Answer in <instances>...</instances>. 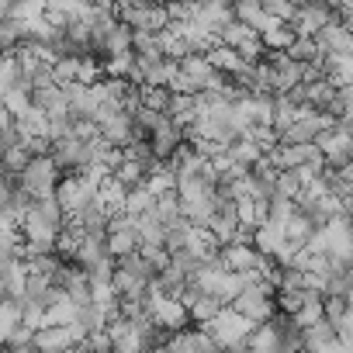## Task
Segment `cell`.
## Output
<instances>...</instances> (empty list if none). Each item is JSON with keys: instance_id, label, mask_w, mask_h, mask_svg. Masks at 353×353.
Here are the masks:
<instances>
[{"instance_id": "5b68a950", "label": "cell", "mask_w": 353, "mask_h": 353, "mask_svg": "<svg viewBox=\"0 0 353 353\" xmlns=\"http://www.w3.org/2000/svg\"><path fill=\"white\" fill-rule=\"evenodd\" d=\"M315 145L322 149V156H325L329 166H346V163H353V132L343 128L339 121H336L332 128L319 132V135H315Z\"/></svg>"}, {"instance_id": "7c38bea8", "label": "cell", "mask_w": 353, "mask_h": 353, "mask_svg": "<svg viewBox=\"0 0 353 353\" xmlns=\"http://www.w3.org/2000/svg\"><path fill=\"white\" fill-rule=\"evenodd\" d=\"M181 70L194 80L198 90H205L208 80H212V73H215V63L208 59V52H188V56L181 59Z\"/></svg>"}, {"instance_id": "83f0119b", "label": "cell", "mask_w": 353, "mask_h": 353, "mask_svg": "<svg viewBox=\"0 0 353 353\" xmlns=\"http://www.w3.org/2000/svg\"><path fill=\"white\" fill-rule=\"evenodd\" d=\"M308 294H312V288H305V291H277V308L288 312V315H294L308 301Z\"/></svg>"}, {"instance_id": "7402d4cb", "label": "cell", "mask_w": 353, "mask_h": 353, "mask_svg": "<svg viewBox=\"0 0 353 353\" xmlns=\"http://www.w3.org/2000/svg\"><path fill=\"white\" fill-rule=\"evenodd\" d=\"M260 32L253 28V25H246V21H239V18H232L222 32H219V42H225V46H243V42H250V39H256Z\"/></svg>"}, {"instance_id": "4dcf8cb0", "label": "cell", "mask_w": 353, "mask_h": 353, "mask_svg": "<svg viewBox=\"0 0 353 353\" xmlns=\"http://www.w3.org/2000/svg\"><path fill=\"white\" fill-rule=\"evenodd\" d=\"M350 225H353V215H350Z\"/></svg>"}, {"instance_id": "44dd1931", "label": "cell", "mask_w": 353, "mask_h": 353, "mask_svg": "<svg viewBox=\"0 0 353 353\" xmlns=\"http://www.w3.org/2000/svg\"><path fill=\"white\" fill-rule=\"evenodd\" d=\"M97 198H101V201H104V205H108L111 212H125V198H128V188H125V184L118 181V176L111 173L108 181L101 184V194H97Z\"/></svg>"}, {"instance_id": "52a82bcc", "label": "cell", "mask_w": 353, "mask_h": 353, "mask_svg": "<svg viewBox=\"0 0 353 353\" xmlns=\"http://www.w3.org/2000/svg\"><path fill=\"white\" fill-rule=\"evenodd\" d=\"M325 239H329V256L353 260V225H350V215L329 219L325 222Z\"/></svg>"}, {"instance_id": "d4e9b609", "label": "cell", "mask_w": 353, "mask_h": 353, "mask_svg": "<svg viewBox=\"0 0 353 353\" xmlns=\"http://www.w3.org/2000/svg\"><path fill=\"white\" fill-rule=\"evenodd\" d=\"M52 70H56V80H59V83H73V80H80V73H83V56H59V59L52 63Z\"/></svg>"}, {"instance_id": "3957f363", "label": "cell", "mask_w": 353, "mask_h": 353, "mask_svg": "<svg viewBox=\"0 0 353 353\" xmlns=\"http://www.w3.org/2000/svg\"><path fill=\"white\" fill-rule=\"evenodd\" d=\"M97 194H101V184H94L90 176H83V173H63V181L56 188V198L63 201L66 215L83 212L90 201H97Z\"/></svg>"}, {"instance_id": "277c9868", "label": "cell", "mask_w": 353, "mask_h": 353, "mask_svg": "<svg viewBox=\"0 0 353 353\" xmlns=\"http://www.w3.org/2000/svg\"><path fill=\"white\" fill-rule=\"evenodd\" d=\"M343 14L329 4V0H322V4H312V0H301L298 4V11L291 14V28L298 32V35H319L325 25H332V21H339Z\"/></svg>"}, {"instance_id": "e0dca14e", "label": "cell", "mask_w": 353, "mask_h": 353, "mask_svg": "<svg viewBox=\"0 0 353 353\" xmlns=\"http://www.w3.org/2000/svg\"><path fill=\"white\" fill-rule=\"evenodd\" d=\"M114 176L125 184V188H139V184H145L149 181V170L142 166V159H135V156H128L125 152V159L114 166Z\"/></svg>"}, {"instance_id": "9c48e42d", "label": "cell", "mask_w": 353, "mask_h": 353, "mask_svg": "<svg viewBox=\"0 0 353 353\" xmlns=\"http://www.w3.org/2000/svg\"><path fill=\"white\" fill-rule=\"evenodd\" d=\"M35 346L39 353H63V350H77V339L70 325H42L35 332Z\"/></svg>"}, {"instance_id": "f546056e", "label": "cell", "mask_w": 353, "mask_h": 353, "mask_svg": "<svg viewBox=\"0 0 353 353\" xmlns=\"http://www.w3.org/2000/svg\"><path fill=\"white\" fill-rule=\"evenodd\" d=\"M4 4H18V0H4Z\"/></svg>"}, {"instance_id": "d6986e66", "label": "cell", "mask_w": 353, "mask_h": 353, "mask_svg": "<svg viewBox=\"0 0 353 353\" xmlns=\"http://www.w3.org/2000/svg\"><path fill=\"white\" fill-rule=\"evenodd\" d=\"M284 232H288V239H294V243H308V236L315 232V222H312V215L305 212V208H298L288 222H284Z\"/></svg>"}, {"instance_id": "f1b7e54d", "label": "cell", "mask_w": 353, "mask_h": 353, "mask_svg": "<svg viewBox=\"0 0 353 353\" xmlns=\"http://www.w3.org/2000/svg\"><path fill=\"white\" fill-rule=\"evenodd\" d=\"M329 4H332L339 14H353V0H329Z\"/></svg>"}, {"instance_id": "30bf717a", "label": "cell", "mask_w": 353, "mask_h": 353, "mask_svg": "<svg viewBox=\"0 0 353 353\" xmlns=\"http://www.w3.org/2000/svg\"><path fill=\"white\" fill-rule=\"evenodd\" d=\"M208 59L215 63V70H222V73H229V77H236V73H243V70L253 66L236 46H225V42H215V46L208 49Z\"/></svg>"}, {"instance_id": "2e32d148", "label": "cell", "mask_w": 353, "mask_h": 353, "mask_svg": "<svg viewBox=\"0 0 353 353\" xmlns=\"http://www.w3.org/2000/svg\"><path fill=\"white\" fill-rule=\"evenodd\" d=\"M236 18L246 21V25H253L256 32H263L274 21V14L263 8V0H236Z\"/></svg>"}, {"instance_id": "603a6c76", "label": "cell", "mask_w": 353, "mask_h": 353, "mask_svg": "<svg viewBox=\"0 0 353 353\" xmlns=\"http://www.w3.org/2000/svg\"><path fill=\"white\" fill-rule=\"evenodd\" d=\"M288 56L298 59V63H319V59H322L319 39H312V35H298V39L288 46Z\"/></svg>"}, {"instance_id": "8992f818", "label": "cell", "mask_w": 353, "mask_h": 353, "mask_svg": "<svg viewBox=\"0 0 353 353\" xmlns=\"http://www.w3.org/2000/svg\"><path fill=\"white\" fill-rule=\"evenodd\" d=\"M222 260L229 270H243V274H260L263 267V253L256 250V243H229L222 246Z\"/></svg>"}, {"instance_id": "5bb4252c", "label": "cell", "mask_w": 353, "mask_h": 353, "mask_svg": "<svg viewBox=\"0 0 353 353\" xmlns=\"http://www.w3.org/2000/svg\"><path fill=\"white\" fill-rule=\"evenodd\" d=\"M229 156H232V159H236L239 166L253 170V166H256V163H260V159L267 156V149H263V145H260V142H256L253 135H239V139H236V142L229 145Z\"/></svg>"}, {"instance_id": "8fae6325", "label": "cell", "mask_w": 353, "mask_h": 353, "mask_svg": "<svg viewBox=\"0 0 353 353\" xmlns=\"http://www.w3.org/2000/svg\"><path fill=\"white\" fill-rule=\"evenodd\" d=\"M101 132H104V139H111L114 145L128 149V145L135 142V118H132L128 111H118V114H111L108 121H101Z\"/></svg>"}, {"instance_id": "7a4b0ae2", "label": "cell", "mask_w": 353, "mask_h": 353, "mask_svg": "<svg viewBox=\"0 0 353 353\" xmlns=\"http://www.w3.org/2000/svg\"><path fill=\"white\" fill-rule=\"evenodd\" d=\"M59 181H63V166L56 163V156H52V152H35V156H32V163L21 170V184H25L35 198L56 194Z\"/></svg>"}, {"instance_id": "ac0fdd59", "label": "cell", "mask_w": 353, "mask_h": 353, "mask_svg": "<svg viewBox=\"0 0 353 353\" xmlns=\"http://www.w3.org/2000/svg\"><path fill=\"white\" fill-rule=\"evenodd\" d=\"M156 208V194L145 188V184H139V188H128V198H125V212L128 215H145V212H152Z\"/></svg>"}, {"instance_id": "9a60e30c", "label": "cell", "mask_w": 353, "mask_h": 353, "mask_svg": "<svg viewBox=\"0 0 353 353\" xmlns=\"http://www.w3.org/2000/svg\"><path fill=\"white\" fill-rule=\"evenodd\" d=\"M246 350H256V353H277L284 350V339H281V329L274 322H260L246 343Z\"/></svg>"}, {"instance_id": "4fadbf2b", "label": "cell", "mask_w": 353, "mask_h": 353, "mask_svg": "<svg viewBox=\"0 0 353 353\" xmlns=\"http://www.w3.org/2000/svg\"><path fill=\"white\" fill-rule=\"evenodd\" d=\"M284 239H288V232H284V225L281 222H274V219H267L263 225H256V250L263 253V256H277V250L284 246Z\"/></svg>"}, {"instance_id": "6da1fadb", "label": "cell", "mask_w": 353, "mask_h": 353, "mask_svg": "<svg viewBox=\"0 0 353 353\" xmlns=\"http://www.w3.org/2000/svg\"><path fill=\"white\" fill-rule=\"evenodd\" d=\"M198 325H205L222 346H229V350H246V343H250V336H253V329H256L260 322H253L250 315H243L236 305H225L212 322H198Z\"/></svg>"}, {"instance_id": "ffe728a7", "label": "cell", "mask_w": 353, "mask_h": 353, "mask_svg": "<svg viewBox=\"0 0 353 353\" xmlns=\"http://www.w3.org/2000/svg\"><path fill=\"white\" fill-rule=\"evenodd\" d=\"M222 308H225V301H222L219 294H208V291H205V294H198V298L191 301V319H194V322H212Z\"/></svg>"}, {"instance_id": "4316f807", "label": "cell", "mask_w": 353, "mask_h": 353, "mask_svg": "<svg viewBox=\"0 0 353 353\" xmlns=\"http://www.w3.org/2000/svg\"><path fill=\"white\" fill-rule=\"evenodd\" d=\"M305 191V181L298 176V170H281V181H277V194H288V198H301Z\"/></svg>"}, {"instance_id": "cb8c5ba5", "label": "cell", "mask_w": 353, "mask_h": 353, "mask_svg": "<svg viewBox=\"0 0 353 353\" xmlns=\"http://www.w3.org/2000/svg\"><path fill=\"white\" fill-rule=\"evenodd\" d=\"M32 145L28 142H18V145H11V149H4V173H21L28 163H32Z\"/></svg>"}, {"instance_id": "484cf974", "label": "cell", "mask_w": 353, "mask_h": 353, "mask_svg": "<svg viewBox=\"0 0 353 353\" xmlns=\"http://www.w3.org/2000/svg\"><path fill=\"white\" fill-rule=\"evenodd\" d=\"M350 315V298L346 294H325V319H332L336 325H343Z\"/></svg>"}, {"instance_id": "ba28073f", "label": "cell", "mask_w": 353, "mask_h": 353, "mask_svg": "<svg viewBox=\"0 0 353 353\" xmlns=\"http://www.w3.org/2000/svg\"><path fill=\"white\" fill-rule=\"evenodd\" d=\"M315 39H319V49H322V52L353 56V32L343 25V18H339V21H332V25H325Z\"/></svg>"}]
</instances>
